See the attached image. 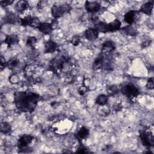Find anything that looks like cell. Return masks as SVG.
Here are the masks:
<instances>
[{
	"label": "cell",
	"instance_id": "cell-1",
	"mask_svg": "<svg viewBox=\"0 0 154 154\" xmlns=\"http://www.w3.org/2000/svg\"><path fill=\"white\" fill-rule=\"evenodd\" d=\"M40 96L31 91H16L14 93V102L16 108L23 112H32L36 108Z\"/></svg>",
	"mask_w": 154,
	"mask_h": 154
},
{
	"label": "cell",
	"instance_id": "cell-2",
	"mask_svg": "<svg viewBox=\"0 0 154 154\" xmlns=\"http://www.w3.org/2000/svg\"><path fill=\"white\" fill-rule=\"evenodd\" d=\"M109 54H100L96 58L93 63V68L96 70L103 69L110 70L113 67L112 60L109 55Z\"/></svg>",
	"mask_w": 154,
	"mask_h": 154
},
{
	"label": "cell",
	"instance_id": "cell-3",
	"mask_svg": "<svg viewBox=\"0 0 154 154\" xmlns=\"http://www.w3.org/2000/svg\"><path fill=\"white\" fill-rule=\"evenodd\" d=\"M122 23L119 19H115L111 22L106 23L103 22H98L95 24V27L99 32H114L119 30L121 27Z\"/></svg>",
	"mask_w": 154,
	"mask_h": 154
},
{
	"label": "cell",
	"instance_id": "cell-4",
	"mask_svg": "<svg viewBox=\"0 0 154 154\" xmlns=\"http://www.w3.org/2000/svg\"><path fill=\"white\" fill-rule=\"evenodd\" d=\"M121 92L123 95L129 99L137 97L140 94V90L132 84H126L121 88Z\"/></svg>",
	"mask_w": 154,
	"mask_h": 154
},
{
	"label": "cell",
	"instance_id": "cell-5",
	"mask_svg": "<svg viewBox=\"0 0 154 154\" xmlns=\"http://www.w3.org/2000/svg\"><path fill=\"white\" fill-rule=\"evenodd\" d=\"M70 10L71 7L69 4H55L51 8V14L54 18L57 19L68 13Z\"/></svg>",
	"mask_w": 154,
	"mask_h": 154
},
{
	"label": "cell",
	"instance_id": "cell-6",
	"mask_svg": "<svg viewBox=\"0 0 154 154\" xmlns=\"http://www.w3.org/2000/svg\"><path fill=\"white\" fill-rule=\"evenodd\" d=\"M140 138L142 144L147 147H150L153 146L154 138L153 134L151 131H141L140 132Z\"/></svg>",
	"mask_w": 154,
	"mask_h": 154
},
{
	"label": "cell",
	"instance_id": "cell-7",
	"mask_svg": "<svg viewBox=\"0 0 154 154\" xmlns=\"http://www.w3.org/2000/svg\"><path fill=\"white\" fill-rule=\"evenodd\" d=\"M34 141V137L31 135L25 134L22 135L18 140L17 143V148L20 150L28 149L29 145Z\"/></svg>",
	"mask_w": 154,
	"mask_h": 154
},
{
	"label": "cell",
	"instance_id": "cell-8",
	"mask_svg": "<svg viewBox=\"0 0 154 154\" xmlns=\"http://www.w3.org/2000/svg\"><path fill=\"white\" fill-rule=\"evenodd\" d=\"M85 8L88 13H95L100 10L101 4L97 1H87L85 3Z\"/></svg>",
	"mask_w": 154,
	"mask_h": 154
},
{
	"label": "cell",
	"instance_id": "cell-9",
	"mask_svg": "<svg viewBox=\"0 0 154 154\" xmlns=\"http://www.w3.org/2000/svg\"><path fill=\"white\" fill-rule=\"evenodd\" d=\"M138 15V11L136 10H130L128 11L125 15L123 19L125 22L129 25H132L134 23L137 19Z\"/></svg>",
	"mask_w": 154,
	"mask_h": 154
},
{
	"label": "cell",
	"instance_id": "cell-10",
	"mask_svg": "<svg viewBox=\"0 0 154 154\" xmlns=\"http://www.w3.org/2000/svg\"><path fill=\"white\" fill-rule=\"evenodd\" d=\"M115 44L111 40H106L103 43L101 48V52L103 54H110L114 51Z\"/></svg>",
	"mask_w": 154,
	"mask_h": 154
},
{
	"label": "cell",
	"instance_id": "cell-11",
	"mask_svg": "<svg viewBox=\"0 0 154 154\" xmlns=\"http://www.w3.org/2000/svg\"><path fill=\"white\" fill-rule=\"evenodd\" d=\"M99 31L94 28H90L86 29L84 32L85 37L90 41L96 40L99 35Z\"/></svg>",
	"mask_w": 154,
	"mask_h": 154
},
{
	"label": "cell",
	"instance_id": "cell-12",
	"mask_svg": "<svg viewBox=\"0 0 154 154\" xmlns=\"http://www.w3.org/2000/svg\"><path fill=\"white\" fill-rule=\"evenodd\" d=\"M153 3H154L153 1H148L144 3L140 7L139 11L147 15H150L152 13V10L153 8Z\"/></svg>",
	"mask_w": 154,
	"mask_h": 154
},
{
	"label": "cell",
	"instance_id": "cell-13",
	"mask_svg": "<svg viewBox=\"0 0 154 154\" xmlns=\"http://www.w3.org/2000/svg\"><path fill=\"white\" fill-rule=\"evenodd\" d=\"M53 28L52 23L48 22H41L38 27L39 31L45 34H49L52 31Z\"/></svg>",
	"mask_w": 154,
	"mask_h": 154
},
{
	"label": "cell",
	"instance_id": "cell-14",
	"mask_svg": "<svg viewBox=\"0 0 154 154\" xmlns=\"http://www.w3.org/2000/svg\"><path fill=\"white\" fill-rule=\"evenodd\" d=\"M58 49L57 44L52 40H48L45 45V52L46 54L54 53Z\"/></svg>",
	"mask_w": 154,
	"mask_h": 154
},
{
	"label": "cell",
	"instance_id": "cell-15",
	"mask_svg": "<svg viewBox=\"0 0 154 154\" xmlns=\"http://www.w3.org/2000/svg\"><path fill=\"white\" fill-rule=\"evenodd\" d=\"M19 38L16 35H7L4 40V43L7 44L9 47L17 45L19 43Z\"/></svg>",
	"mask_w": 154,
	"mask_h": 154
},
{
	"label": "cell",
	"instance_id": "cell-16",
	"mask_svg": "<svg viewBox=\"0 0 154 154\" xmlns=\"http://www.w3.org/2000/svg\"><path fill=\"white\" fill-rule=\"evenodd\" d=\"M89 135V130L85 126L81 127L76 132V137L79 140L81 141L86 138Z\"/></svg>",
	"mask_w": 154,
	"mask_h": 154
},
{
	"label": "cell",
	"instance_id": "cell-17",
	"mask_svg": "<svg viewBox=\"0 0 154 154\" xmlns=\"http://www.w3.org/2000/svg\"><path fill=\"white\" fill-rule=\"evenodd\" d=\"M29 7L28 2L26 1H18L15 6L16 10L20 13H22L25 11Z\"/></svg>",
	"mask_w": 154,
	"mask_h": 154
},
{
	"label": "cell",
	"instance_id": "cell-18",
	"mask_svg": "<svg viewBox=\"0 0 154 154\" xmlns=\"http://www.w3.org/2000/svg\"><path fill=\"white\" fill-rule=\"evenodd\" d=\"M108 100V96L105 94L99 95L95 100L96 104H97L100 106L105 105L107 103Z\"/></svg>",
	"mask_w": 154,
	"mask_h": 154
},
{
	"label": "cell",
	"instance_id": "cell-19",
	"mask_svg": "<svg viewBox=\"0 0 154 154\" xmlns=\"http://www.w3.org/2000/svg\"><path fill=\"white\" fill-rule=\"evenodd\" d=\"M17 16L13 13L8 14L4 17V22L6 23L13 24L17 21Z\"/></svg>",
	"mask_w": 154,
	"mask_h": 154
},
{
	"label": "cell",
	"instance_id": "cell-20",
	"mask_svg": "<svg viewBox=\"0 0 154 154\" xmlns=\"http://www.w3.org/2000/svg\"><path fill=\"white\" fill-rule=\"evenodd\" d=\"M122 30L124 31V32L127 34L131 36H134L137 34V30L131 25L122 28Z\"/></svg>",
	"mask_w": 154,
	"mask_h": 154
},
{
	"label": "cell",
	"instance_id": "cell-21",
	"mask_svg": "<svg viewBox=\"0 0 154 154\" xmlns=\"http://www.w3.org/2000/svg\"><path fill=\"white\" fill-rule=\"evenodd\" d=\"M1 131L4 134H9L11 131V128L9 123L7 122H1Z\"/></svg>",
	"mask_w": 154,
	"mask_h": 154
},
{
	"label": "cell",
	"instance_id": "cell-22",
	"mask_svg": "<svg viewBox=\"0 0 154 154\" xmlns=\"http://www.w3.org/2000/svg\"><path fill=\"white\" fill-rule=\"evenodd\" d=\"M34 17L31 16H26L20 19V23L23 26H31Z\"/></svg>",
	"mask_w": 154,
	"mask_h": 154
},
{
	"label": "cell",
	"instance_id": "cell-23",
	"mask_svg": "<svg viewBox=\"0 0 154 154\" xmlns=\"http://www.w3.org/2000/svg\"><path fill=\"white\" fill-rule=\"evenodd\" d=\"M19 60L17 58H12L10 60H9L7 62V67L11 69V70H13L15 68H16V67H17L19 64Z\"/></svg>",
	"mask_w": 154,
	"mask_h": 154
},
{
	"label": "cell",
	"instance_id": "cell-24",
	"mask_svg": "<svg viewBox=\"0 0 154 154\" xmlns=\"http://www.w3.org/2000/svg\"><path fill=\"white\" fill-rule=\"evenodd\" d=\"M119 88L118 87H117V85H110L107 88V91L109 95L112 96V95H114L116 93H117L119 92Z\"/></svg>",
	"mask_w": 154,
	"mask_h": 154
},
{
	"label": "cell",
	"instance_id": "cell-25",
	"mask_svg": "<svg viewBox=\"0 0 154 154\" xmlns=\"http://www.w3.org/2000/svg\"><path fill=\"white\" fill-rule=\"evenodd\" d=\"M37 43V39L35 37H29L26 40V45L31 48L32 49H34L35 44Z\"/></svg>",
	"mask_w": 154,
	"mask_h": 154
},
{
	"label": "cell",
	"instance_id": "cell-26",
	"mask_svg": "<svg viewBox=\"0 0 154 154\" xmlns=\"http://www.w3.org/2000/svg\"><path fill=\"white\" fill-rule=\"evenodd\" d=\"M99 112L100 115L106 116L109 113V109L106 106H105V105L100 106L99 109Z\"/></svg>",
	"mask_w": 154,
	"mask_h": 154
},
{
	"label": "cell",
	"instance_id": "cell-27",
	"mask_svg": "<svg viewBox=\"0 0 154 154\" xmlns=\"http://www.w3.org/2000/svg\"><path fill=\"white\" fill-rule=\"evenodd\" d=\"M9 81H10L11 83L16 84V83H17L18 81H19V76H18L16 74H13V75H12L10 77Z\"/></svg>",
	"mask_w": 154,
	"mask_h": 154
},
{
	"label": "cell",
	"instance_id": "cell-28",
	"mask_svg": "<svg viewBox=\"0 0 154 154\" xmlns=\"http://www.w3.org/2000/svg\"><path fill=\"white\" fill-rule=\"evenodd\" d=\"M146 87L147 88L149 89H153L154 87V82H153V77L150 78L147 82V84H146Z\"/></svg>",
	"mask_w": 154,
	"mask_h": 154
},
{
	"label": "cell",
	"instance_id": "cell-29",
	"mask_svg": "<svg viewBox=\"0 0 154 154\" xmlns=\"http://www.w3.org/2000/svg\"><path fill=\"white\" fill-rule=\"evenodd\" d=\"M80 37L78 35H75L74 36L71 40V43L72 45H73L74 46H77L79 43L80 42Z\"/></svg>",
	"mask_w": 154,
	"mask_h": 154
},
{
	"label": "cell",
	"instance_id": "cell-30",
	"mask_svg": "<svg viewBox=\"0 0 154 154\" xmlns=\"http://www.w3.org/2000/svg\"><path fill=\"white\" fill-rule=\"evenodd\" d=\"M76 152L78 153H87L88 152L87 149L85 147H84L83 145H82V144H80V145L79 146L78 148V150H76Z\"/></svg>",
	"mask_w": 154,
	"mask_h": 154
},
{
	"label": "cell",
	"instance_id": "cell-31",
	"mask_svg": "<svg viewBox=\"0 0 154 154\" xmlns=\"http://www.w3.org/2000/svg\"><path fill=\"white\" fill-rule=\"evenodd\" d=\"M13 1L11 0H5V1H0V4L2 6L4 7H7L8 5H10L11 4H12L13 3Z\"/></svg>",
	"mask_w": 154,
	"mask_h": 154
},
{
	"label": "cell",
	"instance_id": "cell-32",
	"mask_svg": "<svg viewBox=\"0 0 154 154\" xmlns=\"http://www.w3.org/2000/svg\"><path fill=\"white\" fill-rule=\"evenodd\" d=\"M6 66H7V63L5 62V59L2 57H1V70H2L4 68H5Z\"/></svg>",
	"mask_w": 154,
	"mask_h": 154
},
{
	"label": "cell",
	"instance_id": "cell-33",
	"mask_svg": "<svg viewBox=\"0 0 154 154\" xmlns=\"http://www.w3.org/2000/svg\"><path fill=\"white\" fill-rule=\"evenodd\" d=\"M86 91H87V87H85L84 85L81 86V87L79 88V90H78V92H79V93L81 95H83V94L86 92Z\"/></svg>",
	"mask_w": 154,
	"mask_h": 154
},
{
	"label": "cell",
	"instance_id": "cell-34",
	"mask_svg": "<svg viewBox=\"0 0 154 154\" xmlns=\"http://www.w3.org/2000/svg\"><path fill=\"white\" fill-rule=\"evenodd\" d=\"M122 105L120 103H117L113 107V109L115 111H119L122 109Z\"/></svg>",
	"mask_w": 154,
	"mask_h": 154
},
{
	"label": "cell",
	"instance_id": "cell-35",
	"mask_svg": "<svg viewBox=\"0 0 154 154\" xmlns=\"http://www.w3.org/2000/svg\"><path fill=\"white\" fill-rule=\"evenodd\" d=\"M150 41L149 40H147V41H145L144 42H143V43H142V45H141V46H142V48H146V47H147L149 45H150Z\"/></svg>",
	"mask_w": 154,
	"mask_h": 154
}]
</instances>
